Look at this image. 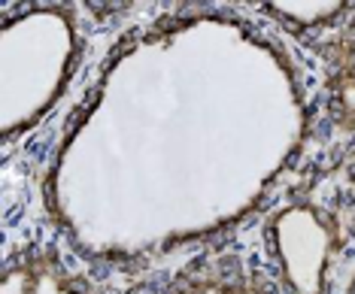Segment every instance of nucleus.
Listing matches in <instances>:
<instances>
[{"instance_id":"nucleus-3","label":"nucleus","mask_w":355,"mask_h":294,"mask_svg":"<svg viewBox=\"0 0 355 294\" xmlns=\"http://www.w3.org/2000/svg\"><path fill=\"white\" fill-rule=\"evenodd\" d=\"M337 216H340L346 234H355V155L349 158L343 173V209H337Z\"/></svg>"},{"instance_id":"nucleus-1","label":"nucleus","mask_w":355,"mask_h":294,"mask_svg":"<svg viewBox=\"0 0 355 294\" xmlns=\"http://www.w3.org/2000/svg\"><path fill=\"white\" fill-rule=\"evenodd\" d=\"M268 240L282 294H331L346 243L337 209L292 200L270 218Z\"/></svg>"},{"instance_id":"nucleus-4","label":"nucleus","mask_w":355,"mask_h":294,"mask_svg":"<svg viewBox=\"0 0 355 294\" xmlns=\"http://www.w3.org/2000/svg\"><path fill=\"white\" fill-rule=\"evenodd\" d=\"M343 294H355V279H352V282H349V288H346V291H343Z\"/></svg>"},{"instance_id":"nucleus-2","label":"nucleus","mask_w":355,"mask_h":294,"mask_svg":"<svg viewBox=\"0 0 355 294\" xmlns=\"http://www.w3.org/2000/svg\"><path fill=\"white\" fill-rule=\"evenodd\" d=\"M3 294H98L92 282L64 267L58 252H25L6 267Z\"/></svg>"}]
</instances>
